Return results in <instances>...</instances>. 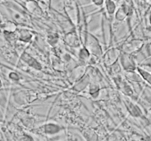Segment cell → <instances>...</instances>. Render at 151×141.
Returning a JSON list of instances; mask_svg holds the SVG:
<instances>
[{
    "label": "cell",
    "mask_w": 151,
    "mask_h": 141,
    "mask_svg": "<svg viewBox=\"0 0 151 141\" xmlns=\"http://www.w3.org/2000/svg\"><path fill=\"white\" fill-rule=\"evenodd\" d=\"M140 68L148 72H151V56L148 57L141 62Z\"/></svg>",
    "instance_id": "1"
}]
</instances>
